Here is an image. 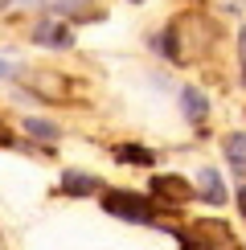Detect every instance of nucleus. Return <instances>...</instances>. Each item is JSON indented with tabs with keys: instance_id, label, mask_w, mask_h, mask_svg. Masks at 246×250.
Wrapping results in <instances>:
<instances>
[{
	"instance_id": "f257e3e1",
	"label": "nucleus",
	"mask_w": 246,
	"mask_h": 250,
	"mask_svg": "<svg viewBox=\"0 0 246 250\" xmlns=\"http://www.w3.org/2000/svg\"><path fill=\"white\" fill-rule=\"evenodd\" d=\"M184 250H242V242L230 234V226L218 222V217H205V222H193L189 230H177Z\"/></svg>"
},
{
	"instance_id": "9b49d317",
	"label": "nucleus",
	"mask_w": 246,
	"mask_h": 250,
	"mask_svg": "<svg viewBox=\"0 0 246 250\" xmlns=\"http://www.w3.org/2000/svg\"><path fill=\"white\" fill-rule=\"evenodd\" d=\"M238 213H242V222H246V185L238 189Z\"/></svg>"
},
{
	"instance_id": "6e6552de",
	"label": "nucleus",
	"mask_w": 246,
	"mask_h": 250,
	"mask_svg": "<svg viewBox=\"0 0 246 250\" xmlns=\"http://www.w3.org/2000/svg\"><path fill=\"white\" fill-rule=\"evenodd\" d=\"M95 189H99V181L90 172H66V176H62V193H70V197H86Z\"/></svg>"
},
{
	"instance_id": "39448f33",
	"label": "nucleus",
	"mask_w": 246,
	"mask_h": 250,
	"mask_svg": "<svg viewBox=\"0 0 246 250\" xmlns=\"http://www.w3.org/2000/svg\"><path fill=\"white\" fill-rule=\"evenodd\" d=\"M181 111L189 123H205V115H209V103H205V95L197 86H184L181 90Z\"/></svg>"
},
{
	"instance_id": "9d476101",
	"label": "nucleus",
	"mask_w": 246,
	"mask_h": 250,
	"mask_svg": "<svg viewBox=\"0 0 246 250\" xmlns=\"http://www.w3.org/2000/svg\"><path fill=\"white\" fill-rule=\"evenodd\" d=\"M25 131L37 135V140H58V127H54V123H45V119H25Z\"/></svg>"
},
{
	"instance_id": "ddd939ff",
	"label": "nucleus",
	"mask_w": 246,
	"mask_h": 250,
	"mask_svg": "<svg viewBox=\"0 0 246 250\" xmlns=\"http://www.w3.org/2000/svg\"><path fill=\"white\" fill-rule=\"evenodd\" d=\"M0 78H13V66L8 62H0Z\"/></svg>"
},
{
	"instance_id": "2eb2a0df",
	"label": "nucleus",
	"mask_w": 246,
	"mask_h": 250,
	"mask_svg": "<svg viewBox=\"0 0 246 250\" xmlns=\"http://www.w3.org/2000/svg\"><path fill=\"white\" fill-rule=\"evenodd\" d=\"M4 8H8V0H0V13H4Z\"/></svg>"
},
{
	"instance_id": "20e7f679",
	"label": "nucleus",
	"mask_w": 246,
	"mask_h": 250,
	"mask_svg": "<svg viewBox=\"0 0 246 250\" xmlns=\"http://www.w3.org/2000/svg\"><path fill=\"white\" fill-rule=\"evenodd\" d=\"M33 41H37V45H70L74 33H70L62 21H41V25L33 29Z\"/></svg>"
},
{
	"instance_id": "f8f14e48",
	"label": "nucleus",
	"mask_w": 246,
	"mask_h": 250,
	"mask_svg": "<svg viewBox=\"0 0 246 250\" xmlns=\"http://www.w3.org/2000/svg\"><path fill=\"white\" fill-rule=\"evenodd\" d=\"M238 49H242V54H246V25L238 29Z\"/></svg>"
},
{
	"instance_id": "0eeeda50",
	"label": "nucleus",
	"mask_w": 246,
	"mask_h": 250,
	"mask_svg": "<svg viewBox=\"0 0 246 250\" xmlns=\"http://www.w3.org/2000/svg\"><path fill=\"white\" fill-rule=\"evenodd\" d=\"M197 193L205 197L209 205H226V189H222V176L213 172V168H201L197 176Z\"/></svg>"
},
{
	"instance_id": "4468645a",
	"label": "nucleus",
	"mask_w": 246,
	"mask_h": 250,
	"mask_svg": "<svg viewBox=\"0 0 246 250\" xmlns=\"http://www.w3.org/2000/svg\"><path fill=\"white\" fill-rule=\"evenodd\" d=\"M0 144H13V135H8L4 127H0Z\"/></svg>"
},
{
	"instance_id": "f03ea898",
	"label": "nucleus",
	"mask_w": 246,
	"mask_h": 250,
	"mask_svg": "<svg viewBox=\"0 0 246 250\" xmlns=\"http://www.w3.org/2000/svg\"><path fill=\"white\" fill-rule=\"evenodd\" d=\"M102 209L123 217V222H144V226L156 222V205H152L148 197L131 193V189H107L102 193Z\"/></svg>"
},
{
	"instance_id": "423d86ee",
	"label": "nucleus",
	"mask_w": 246,
	"mask_h": 250,
	"mask_svg": "<svg viewBox=\"0 0 246 250\" xmlns=\"http://www.w3.org/2000/svg\"><path fill=\"white\" fill-rule=\"evenodd\" d=\"M222 152H226V160H230V168L246 176V131H230L222 140Z\"/></svg>"
},
{
	"instance_id": "1a4fd4ad",
	"label": "nucleus",
	"mask_w": 246,
	"mask_h": 250,
	"mask_svg": "<svg viewBox=\"0 0 246 250\" xmlns=\"http://www.w3.org/2000/svg\"><path fill=\"white\" fill-rule=\"evenodd\" d=\"M115 160H123V164H152L156 156H152L148 148H140V144H119V148H115Z\"/></svg>"
},
{
	"instance_id": "7ed1b4c3",
	"label": "nucleus",
	"mask_w": 246,
	"mask_h": 250,
	"mask_svg": "<svg viewBox=\"0 0 246 250\" xmlns=\"http://www.w3.org/2000/svg\"><path fill=\"white\" fill-rule=\"evenodd\" d=\"M152 197L156 201H168V205H184L193 197V189L181 176H152Z\"/></svg>"
},
{
	"instance_id": "dca6fc26",
	"label": "nucleus",
	"mask_w": 246,
	"mask_h": 250,
	"mask_svg": "<svg viewBox=\"0 0 246 250\" xmlns=\"http://www.w3.org/2000/svg\"><path fill=\"white\" fill-rule=\"evenodd\" d=\"M242 82H246V66H242Z\"/></svg>"
}]
</instances>
